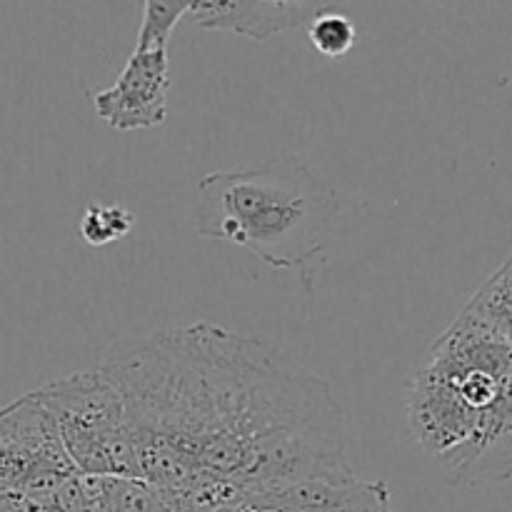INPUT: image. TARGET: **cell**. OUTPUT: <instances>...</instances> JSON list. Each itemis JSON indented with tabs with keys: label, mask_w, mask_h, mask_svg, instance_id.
<instances>
[{
	"label": "cell",
	"mask_w": 512,
	"mask_h": 512,
	"mask_svg": "<svg viewBox=\"0 0 512 512\" xmlns=\"http://www.w3.org/2000/svg\"><path fill=\"white\" fill-rule=\"evenodd\" d=\"M100 370L123 398L133 478L175 512L353 470L330 383L268 340L183 325L113 345Z\"/></svg>",
	"instance_id": "obj_1"
},
{
	"label": "cell",
	"mask_w": 512,
	"mask_h": 512,
	"mask_svg": "<svg viewBox=\"0 0 512 512\" xmlns=\"http://www.w3.org/2000/svg\"><path fill=\"white\" fill-rule=\"evenodd\" d=\"M415 443L453 485L512 475V345L468 310L440 335L405 398Z\"/></svg>",
	"instance_id": "obj_2"
},
{
	"label": "cell",
	"mask_w": 512,
	"mask_h": 512,
	"mask_svg": "<svg viewBox=\"0 0 512 512\" xmlns=\"http://www.w3.org/2000/svg\"><path fill=\"white\" fill-rule=\"evenodd\" d=\"M335 218V190L295 153L210 173L198 185V235L238 245L275 270L303 268L323 253Z\"/></svg>",
	"instance_id": "obj_3"
},
{
	"label": "cell",
	"mask_w": 512,
	"mask_h": 512,
	"mask_svg": "<svg viewBox=\"0 0 512 512\" xmlns=\"http://www.w3.org/2000/svg\"><path fill=\"white\" fill-rule=\"evenodd\" d=\"M80 475L133 478L125 405L100 368L50 380L35 390Z\"/></svg>",
	"instance_id": "obj_4"
},
{
	"label": "cell",
	"mask_w": 512,
	"mask_h": 512,
	"mask_svg": "<svg viewBox=\"0 0 512 512\" xmlns=\"http://www.w3.org/2000/svg\"><path fill=\"white\" fill-rule=\"evenodd\" d=\"M75 475L78 468L35 393L0 408V498L35 493Z\"/></svg>",
	"instance_id": "obj_5"
},
{
	"label": "cell",
	"mask_w": 512,
	"mask_h": 512,
	"mask_svg": "<svg viewBox=\"0 0 512 512\" xmlns=\"http://www.w3.org/2000/svg\"><path fill=\"white\" fill-rule=\"evenodd\" d=\"M168 95V50H133L118 80L93 95V108L113 130H145L168 118Z\"/></svg>",
	"instance_id": "obj_6"
},
{
	"label": "cell",
	"mask_w": 512,
	"mask_h": 512,
	"mask_svg": "<svg viewBox=\"0 0 512 512\" xmlns=\"http://www.w3.org/2000/svg\"><path fill=\"white\" fill-rule=\"evenodd\" d=\"M243 503L263 512H393L388 483L363 480L353 470L275 485L245 495Z\"/></svg>",
	"instance_id": "obj_7"
},
{
	"label": "cell",
	"mask_w": 512,
	"mask_h": 512,
	"mask_svg": "<svg viewBox=\"0 0 512 512\" xmlns=\"http://www.w3.org/2000/svg\"><path fill=\"white\" fill-rule=\"evenodd\" d=\"M325 3L295 0H200L190 3L188 18L205 30H230L263 43L283 30L310 23Z\"/></svg>",
	"instance_id": "obj_8"
},
{
	"label": "cell",
	"mask_w": 512,
	"mask_h": 512,
	"mask_svg": "<svg viewBox=\"0 0 512 512\" xmlns=\"http://www.w3.org/2000/svg\"><path fill=\"white\" fill-rule=\"evenodd\" d=\"M88 512H175L155 485L140 478H88L83 475Z\"/></svg>",
	"instance_id": "obj_9"
},
{
	"label": "cell",
	"mask_w": 512,
	"mask_h": 512,
	"mask_svg": "<svg viewBox=\"0 0 512 512\" xmlns=\"http://www.w3.org/2000/svg\"><path fill=\"white\" fill-rule=\"evenodd\" d=\"M465 310L512 345V258L480 285Z\"/></svg>",
	"instance_id": "obj_10"
},
{
	"label": "cell",
	"mask_w": 512,
	"mask_h": 512,
	"mask_svg": "<svg viewBox=\"0 0 512 512\" xmlns=\"http://www.w3.org/2000/svg\"><path fill=\"white\" fill-rule=\"evenodd\" d=\"M0 512H88L83 475L63 480L50 488L0 498Z\"/></svg>",
	"instance_id": "obj_11"
},
{
	"label": "cell",
	"mask_w": 512,
	"mask_h": 512,
	"mask_svg": "<svg viewBox=\"0 0 512 512\" xmlns=\"http://www.w3.org/2000/svg\"><path fill=\"white\" fill-rule=\"evenodd\" d=\"M135 215L123 205H103L90 203L80 218V235L90 248H105L133 230Z\"/></svg>",
	"instance_id": "obj_12"
},
{
	"label": "cell",
	"mask_w": 512,
	"mask_h": 512,
	"mask_svg": "<svg viewBox=\"0 0 512 512\" xmlns=\"http://www.w3.org/2000/svg\"><path fill=\"white\" fill-rule=\"evenodd\" d=\"M190 3L183 0H148L143 10V23H140L138 38H135V50H168L170 35H173L175 23L188 15Z\"/></svg>",
	"instance_id": "obj_13"
},
{
	"label": "cell",
	"mask_w": 512,
	"mask_h": 512,
	"mask_svg": "<svg viewBox=\"0 0 512 512\" xmlns=\"http://www.w3.org/2000/svg\"><path fill=\"white\" fill-rule=\"evenodd\" d=\"M308 38L318 53L328 55V58H340V55L353 50L358 30L345 15L325 8L308 23Z\"/></svg>",
	"instance_id": "obj_14"
},
{
	"label": "cell",
	"mask_w": 512,
	"mask_h": 512,
	"mask_svg": "<svg viewBox=\"0 0 512 512\" xmlns=\"http://www.w3.org/2000/svg\"><path fill=\"white\" fill-rule=\"evenodd\" d=\"M213 512H263V510L253 508V505L243 503V500H235V503L223 505V508H218V510H213Z\"/></svg>",
	"instance_id": "obj_15"
}]
</instances>
